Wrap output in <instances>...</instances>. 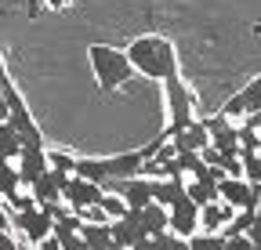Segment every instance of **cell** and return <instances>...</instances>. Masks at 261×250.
<instances>
[{
	"mask_svg": "<svg viewBox=\"0 0 261 250\" xmlns=\"http://www.w3.org/2000/svg\"><path fill=\"white\" fill-rule=\"evenodd\" d=\"M18 189H22L18 163H11V160H4V156H0V200H11Z\"/></svg>",
	"mask_w": 261,
	"mask_h": 250,
	"instance_id": "cell-19",
	"label": "cell"
},
{
	"mask_svg": "<svg viewBox=\"0 0 261 250\" xmlns=\"http://www.w3.org/2000/svg\"><path fill=\"white\" fill-rule=\"evenodd\" d=\"M80 239H84V246H87V250H113V246H116L109 221H87V217H84V225H80Z\"/></svg>",
	"mask_w": 261,
	"mask_h": 250,
	"instance_id": "cell-15",
	"label": "cell"
},
{
	"mask_svg": "<svg viewBox=\"0 0 261 250\" xmlns=\"http://www.w3.org/2000/svg\"><path fill=\"white\" fill-rule=\"evenodd\" d=\"M257 149H261V134L243 123L240 127V152H257Z\"/></svg>",
	"mask_w": 261,
	"mask_h": 250,
	"instance_id": "cell-24",
	"label": "cell"
},
{
	"mask_svg": "<svg viewBox=\"0 0 261 250\" xmlns=\"http://www.w3.org/2000/svg\"><path fill=\"white\" fill-rule=\"evenodd\" d=\"M178 196H185V178L181 174H167V178H152V200L171 207Z\"/></svg>",
	"mask_w": 261,
	"mask_h": 250,
	"instance_id": "cell-17",
	"label": "cell"
},
{
	"mask_svg": "<svg viewBox=\"0 0 261 250\" xmlns=\"http://www.w3.org/2000/svg\"><path fill=\"white\" fill-rule=\"evenodd\" d=\"M257 109H261V76H254L243 91H236V95L225 102L228 116H247V113H257Z\"/></svg>",
	"mask_w": 261,
	"mask_h": 250,
	"instance_id": "cell-13",
	"label": "cell"
},
{
	"mask_svg": "<svg viewBox=\"0 0 261 250\" xmlns=\"http://www.w3.org/2000/svg\"><path fill=\"white\" fill-rule=\"evenodd\" d=\"M109 229H113L116 246H149V229L142 221V210H135V207H127L120 217H113Z\"/></svg>",
	"mask_w": 261,
	"mask_h": 250,
	"instance_id": "cell-6",
	"label": "cell"
},
{
	"mask_svg": "<svg viewBox=\"0 0 261 250\" xmlns=\"http://www.w3.org/2000/svg\"><path fill=\"white\" fill-rule=\"evenodd\" d=\"M167 127H171V123H167ZM207 142H211V134H207L203 120H189L185 127H171V145L178 152H203Z\"/></svg>",
	"mask_w": 261,
	"mask_h": 250,
	"instance_id": "cell-10",
	"label": "cell"
},
{
	"mask_svg": "<svg viewBox=\"0 0 261 250\" xmlns=\"http://www.w3.org/2000/svg\"><path fill=\"white\" fill-rule=\"evenodd\" d=\"M87 62H91V73H94V84L113 95L116 87H123L130 76H135V66H130L127 51L120 47H109V44H91L87 47Z\"/></svg>",
	"mask_w": 261,
	"mask_h": 250,
	"instance_id": "cell-2",
	"label": "cell"
},
{
	"mask_svg": "<svg viewBox=\"0 0 261 250\" xmlns=\"http://www.w3.org/2000/svg\"><path fill=\"white\" fill-rule=\"evenodd\" d=\"M127 58H130V66H135L138 76H149V80H167L178 73V51L167 37H160V33H145V37H135L127 47Z\"/></svg>",
	"mask_w": 261,
	"mask_h": 250,
	"instance_id": "cell-1",
	"label": "cell"
},
{
	"mask_svg": "<svg viewBox=\"0 0 261 250\" xmlns=\"http://www.w3.org/2000/svg\"><path fill=\"white\" fill-rule=\"evenodd\" d=\"M167 210H171V232H178V236H185V239H189L196 229H200V203H196L189 192H185V196H178Z\"/></svg>",
	"mask_w": 261,
	"mask_h": 250,
	"instance_id": "cell-9",
	"label": "cell"
},
{
	"mask_svg": "<svg viewBox=\"0 0 261 250\" xmlns=\"http://www.w3.org/2000/svg\"><path fill=\"white\" fill-rule=\"evenodd\" d=\"M44 4H47L51 11H62V8H69V4H73V0H44Z\"/></svg>",
	"mask_w": 261,
	"mask_h": 250,
	"instance_id": "cell-27",
	"label": "cell"
},
{
	"mask_svg": "<svg viewBox=\"0 0 261 250\" xmlns=\"http://www.w3.org/2000/svg\"><path fill=\"white\" fill-rule=\"evenodd\" d=\"M232 207H228L225 200H211V203H203L200 207V229H211V232H218V229H225L228 221H232Z\"/></svg>",
	"mask_w": 261,
	"mask_h": 250,
	"instance_id": "cell-16",
	"label": "cell"
},
{
	"mask_svg": "<svg viewBox=\"0 0 261 250\" xmlns=\"http://www.w3.org/2000/svg\"><path fill=\"white\" fill-rule=\"evenodd\" d=\"M0 232H15V229H11V210H8L4 200H0Z\"/></svg>",
	"mask_w": 261,
	"mask_h": 250,
	"instance_id": "cell-26",
	"label": "cell"
},
{
	"mask_svg": "<svg viewBox=\"0 0 261 250\" xmlns=\"http://www.w3.org/2000/svg\"><path fill=\"white\" fill-rule=\"evenodd\" d=\"M47 149L44 145H22L18 152V174H22V185H33L44 171H47Z\"/></svg>",
	"mask_w": 261,
	"mask_h": 250,
	"instance_id": "cell-12",
	"label": "cell"
},
{
	"mask_svg": "<svg viewBox=\"0 0 261 250\" xmlns=\"http://www.w3.org/2000/svg\"><path fill=\"white\" fill-rule=\"evenodd\" d=\"M106 189L98 181H91V178H84V174H69L65 178V185H62V200H65V207H73V210H87L91 203H98V196H102Z\"/></svg>",
	"mask_w": 261,
	"mask_h": 250,
	"instance_id": "cell-7",
	"label": "cell"
},
{
	"mask_svg": "<svg viewBox=\"0 0 261 250\" xmlns=\"http://www.w3.org/2000/svg\"><path fill=\"white\" fill-rule=\"evenodd\" d=\"M240 160H243V178L261 185V152H240Z\"/></svg>",
	"mask_w": 261,
	"mask_h": 250,
	"instance_id": "cell-21",
	"label": "cell"
},
{
	"mask_svg": "<svg viewBox=\"0 0 261 250\" xmlns=\"http://www.w3.org/2000/svg\"><path fill=\"white\" fill-rule=\"evenodd\" d=\"M11 229L18 232V239L22 243H33V246H40L47 236H51V229H55V217L44 210V207H25V210H11Z\"/></svg>",
	"mask_w": 261,
	"mask_h": 250,
	"instance_id": "cell-4",
	"label": "cell"
},
{
	"mask_svg": "<svg viewBox=\"0 0 261 250\" xmlns=\"http://www.w3.org/2000/svg\"><path fill=\"white\" fill-rule=\"evenodd\" d=\"M0 91H4V98H8V123L18 131L22 145H44V131H40V123L33 120V113H29L25 98L18 95V87L4 76V80H0Z\"/></svg>",
	"mask_w": 261,
	"mask_h": 250,
	"instance_id": "cell-3",
	"label": "cell"
},
{
	"mask_svg": "<svg viewBox=\"0 0 261 250\" xmlns=\"http://www.w3.org/2000/svg\"><path fill=\"white\" fill-rule=\"evenodd\" d=\"M65 178L69 174H62V171H55V167H47L37 181L29 185V192H33V200L37 203H51V200H62V185H65Z\"/></svg>",
	"mask_w": 261,
	"mask_h": 250,
	"instance_id": "cell-14",
	"label": "cell"
},
{
	"mask_svg": "<svg viewBox=\"0 0 261 250\" xmlns=\"http://www.w3.org/2000/svg\"><path fill=\"white\" fill-rule=\"evenodd\" d=\"M109 189H113V192H120L127 207L142 210V207L152 200V178H149V174H130V178H123V181L109 185Z\"/></svg>",
	"mask_w": 261,
	"mask_h": 250,
	"instance_id": "cell-11",
	"label": "cell"
},
{
	"mask_svg": "<svg viewBox=\"0 0 261 250\" xmlns=\"http://www.w3.org/2000/svg\"><path fill=\"white\" fill-rule=\"evenodd\" d=\"M142 221H145L149 236H156V232H163V229H171V210L163 207V203H156V200H149V203L142 207Z\"/></svg>",
	"mask_w": 261,
	"mask_h": 250,
	"instance_id": "cell-18",
	"label": "cell"
},
{
	"mask_svg": "<svg viewBox=\"0 0 261 250\" xmlns=\"http://www.w3.org/2000/svg\"><path fill=\"white\" fill-rule=\"evenodd\" d=\"M47 163H51L55 171H62V174H73V171H76V156L62 152V149H51V152H47Z\"/></svg>",
	"mask_w": 261,
	"mask_h": 250,
	"instance_id": "cell-23",
	"label": "cell"
},
{
	"mask_svg": "<svg viewBox=\"0 0 261 250\" xmlns=\"http://www.w3.org/2000/svg\"><path fill=\"white\" fill-rule=\"evenodd\" d=\"M98 207H102V210H106L109 217H120V214L127 210V203H123V196H120V192H109V189H106L102 196H98Z\"/></svg>",
	"mask_w": 261,
	"mask_h": 250,
	"instance_id": "cell-22",
	"label": "cell"
},
{
	"mask_svg": "<svg viewBox=\"0 0 261 250\" xmlns=\"http://www.w3.org/2000/svg\"><path fill=\"white\" fill-rule=\"evenodd\" d=\"M4 76H8V73H4V62H0V80H4Z\"/></svg>",
	"mask_w": 261,
	"mask_h": 250,
	"instance_id": "cell-29",
	"label": "cell"
},
{
	"mask_svg": "<svg viewBox=\"0 0 261 250\" xmlns=\"http://www.w3.org/2000/svg\"><path fill=\"white\" fill-rule=\"evenodd\" d=\"M8 120V98H4V91H0V123Z\"/></svg>",
	"mask_w": 261,
	"mask_h": 250,
	"instance_id": "cell-28",
	"label": "cell"
},
{
	"mask_svg": "<svg viewBox=\"0 0 261 250\" xmlns=\"http://www.w3.org/2000/svg\"><path fill=\"white\" fill-rule=\"evenodd\" d=\"M18 152H22V138L4 120V123H0V156H4V160H18Z\"/></svg>",
	"mask_w": 261,
	"mask_h": 250,
	"instance_id": "cell-20",
	"label": "cell"
},
{
	"mask_svg": "<svg viewBox=\"0 0 261 250\" xmlns=\"http://www.w3.org/2000/svg\"><path fill=\"white\" fill-rule=\"evenodd\" d=\"M203 123H207L211 145H218L221 152H240V127H232V116L225 109L214 113V116H203Z\"/></svg>",
	"mask_w": 261,
	"mask_h": 250,
	"instance_id": "cell-8",
	"label": "cell"
},
{
	"mask_svg": "<svg viewBox=\"0 0 261 250\" xmlns=\"http://www.w3.org/2000/svg\"><path fill=\"white\" fill-rule=\"evenodd\" d=\"M247 236H250V243H254V250H257V246H261V214H257V210H254V221H250Z\"/></svg>",
	"mask_w": 261,
	"mask_h": 250,
	"instance_id": "cell-25",
	"label": "cell"
},
{
	"mask_svg": "<svg viewBox=\"0 0 261 250\" xmlns=\"http://www.w3.org/2000/svg\"><path fill=\"white\" fill-rule=\"evenodd\" d=\"M163 98H167V123H171V127H185L189 120H196L192 91L181 84V76H178V73L163 80Z\"/></svg>",
	"mask_w": 261,
	"mask_h": 250,
	"instance_id": "cell-5",
	"label": "cell"
}]
</instances>
